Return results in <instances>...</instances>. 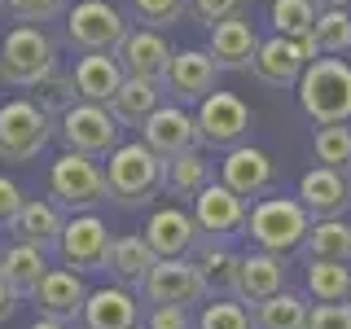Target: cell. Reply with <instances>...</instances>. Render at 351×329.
I'll use <instances>...</instances> for the list:
<instances>
[{
	"label": "cell",
	"instance_id": "3",
	"mask_svg": "<svg viewBox=\"0 0 351 329\" xmlns=\"http://www.w3.org/2000/svg\"><path fill=\"white\" fill-rule=\"evenodd\" d=\"M299 106L316 127L351 123V66L343 58H329V53L307 62L299 80Z\"/></svg>",
	"mask_w": 351,
	"mask_h": 329
},
{
	"label": "cell",
	"instance_id": "15",
	"mask_svg": "<svg viewBox=\"0 0 351 329\" xmlns=\"http://www.w3.org/2000/svg\"><path fill=\"white\" fill-rule=\"evenodd\" d=\"M88 294H93V290L84 285L80 268H49V272H44V281L36 285V294H31V303L40 307V316H53V321L80 325Z\"/></svg>",
	"mask_w": 351,
	"mask_h": 329
},
{
	"label": "cell",
	"instance_id": "33",
	"mask_svg": "<svg viewBox=\"0 0 351 329\" xmlns=\"http://www.w3.org/2000/svg\"><path fill=\"white\" fill-rule=\"evenodd\" d=\"M321 18L316 0H272V31L290 40H312V27Z\"/></svg>",
	"mask_w": 351,
	"mask_h": 329
},
{
	"label": "cell",
	"instance_id": "40",
	"mask_svg": "<svg viewBox=\"0 0 351 329\" xmlns=\"http://www.w3.org/2000/svg\"><path fill=\"white\" fill-rule=\"evenodd\" d=\"M241 5H246V0H189V14H193V22H202V27H215V22H224V18H237Z\"/></svg>",
	"mask_w": 351,
	"mask_h": 329
},
{
	"label": "cell",
	"instance_id": "2",
	"mask_svg": "<svg viewBox=\"0 0 351 329\" xmlns=\"http://www.w3.org/2000/svg\"><path fill=\"white\" fill-rule=\"evenodd\" d=\"M162 171H167V158H162V154H154L145 141H123L106 162L110 202L128 206V211L154 202V197L162 193Z\"/></svg>",
	"mask_w": 351,
	"mask_h": 329
},
{
	"label": "cell",
	"instance_id": "13",
	"mask_svg": "<svg viewBox=\"0 0 351 329\" xmlns=\"http://www.w3.org/2000/svg\"><path fill=\"white\" fill-rule=\"evenodd\" d=\"M110 228L101 215L93 211H75L62 228V246L58 255L66 268H80V272H106V259H110Z\"/></svg>",
	"mask_w": 351,
	"mask_h": 329
},
{
	"label": "cell",
	"instance_id": "11",
	"mask_svg": "<svg viewBox=\"0 0 351 329\" xmlns=\"http://www.w3.org/2000/svg\"><path fill=\"white\" fill-rule=\"evenodd\" d=\"M321 53H316L312 40H290V36H272L259 44L255 62H250V75L263 84V88H294L303 80L307 62H316Z\"/></svg>",
	"mask_w": 351,
	"mask_h": 329
},
{
	"label": "cell",
	"instance_id": "36",
	"mask_svg": "<svg viewBox=\"0 0 351 329\" xmlns=\"http://www.w3.org/2000/svg\"><path fill=\"white\" fill-rule=\"evenodd\" d=\"M312 154H316V162H321V167L351 171V127H347V123H325V127H316Z\"/></svg>",
	"mask_w": 351,
	"mask_h": 329
},
{
	"label": "cell",
	"instance_id": "4",
	"mask_svg": "<svg viewBox=\"0 0 351 329\" xmlns=\"http://www.w3.org/2000/svg\"><path fill=\"white\" fill-rule=\"evenodd\" d=\"M58 136L53 110L31 97H14L0 106V162H31Z\"/></svg>",
	"mask_w": 351,
	"mask_h": 329
},
{
	"label": "cell",
	"instance_id": "21",
	"mask_svg": "<svg viewBox=\"0 0 351 329\" xmlns=\"http://www.w3.org/2000/svg\"><path fill=\"white\" fill-rule=\"evenodd\" d=\"M62 228H66V215H62V206L53 202V197H27L9 233L18 241H27V246H40L44 255H58Z\"/></svg>",
	"mask_w": 351,
	"mask_h": 329
},
{
	"label": "cell",
	"instance_id": "5",
	"mask_svg": "<svg viewBox=\"0 0 351 329\" xmlns=\"http://www.w3.org/2000/svg\"><path fill=\"white\" fill-rule=\"evenodd\" d=\"M49 197L62 206V211H93V206L110 202V180L106 167L93 158V154H75L66 149L58 162L49 167Z\"/></svg>",
	"mask_w": 351,
	"mask_h": 329
},
{
	"label": "cell",
	"instance_id": "24",
	"mask_svg": "<svg viewBox=\"0 0 351 329\" xmlns=\"http://www.w3.org/2000/svg\"><path fill=\"white\" fill-rule=\"evenodd\" d=\"M259 36H255V27H250V18H224V22H215L211 27V58L219 62V71H250V62H255V53H259Z\"/></svg>",
	"mask_w": 351,
	"mask_h": 329
},
{
	"label": "cell",
	"instance_id": "17",
	"mask_svg": "<svg viewBox=\"0 0 351 329\" xmlns=\"http://www.w3.org/2000/svg\"><path fill=\"white\" fill-rule=\"evenodd\" d=\"M141 237L149 241V250L158 259H184L197 241H202V228H197V219L189 211H180V206H162V211H154L145 219Z\"/></svg>",
	"mask_w": 351,
	"mask_h": 329
},
{
	"label": "cell",
	"instance_id": "45",
	"mask_svg": "<svg viewBox=\"0 0 351 329\" xmlns=\"http://www.w3.org/2000/svg\"><path fill=\"white\" fill-rule=\"evenodd\" d=\"M31 329H75V325H71V321H53V316H40Z\"/></svg>",
	"mask_w": 351,
	"mask_h": 329
},
{
	"label": "cell",
	"instance_id": "49",
	"mask_svg": "<svg viewBox=\"0 0 351 329\" xmlns=\"http://www.w3.org/2000/svg\"><path fill=\"white\" fill-rule=\"evenodd\" d=\"M0 259H5V250H0Z\"/></svg>",
	"mask_w": 351,
	"mask_h": 329
},
{
	"label": "cell",
	"instance_id": "25",
	"mask_svg": "<svg viewBox=\"0 0 351 329\" xmlns=\"http://www.w3.org/2000/svg\"><path fill=\"white\" fill-rule=\"evenodd\" d=\"M285 290V259L272 255V250H250V255H241V268H237V299L241 303H263L272 299V294Z\"/></svg>",
	"mask_w": 351,
	"mask_h": 329
},
{
	"label": "cell",
	"instance_id": "31",
	"mask_svg": "<svg viewBox=\"0 0 351 329\" xmlns=\"http://www.w3.org/2000/svg\"><path fill=\"white\" fill-rule=\"evenodd\" d=\"M303 250H307V259L351 263V224H343V215H338V219H312Z\"/></svg>",
	"mask_w": 351,
	"mask_h": 329
},
{
	"label": "cell",
	"instance_id": "39",
	"mask_svg": "<svg viewBox=\"0 0 351 329\" xmlns=\"http://www.w3.org/2000/svg\"><path fill=\"white\" fill-rule=\"evenodd\" d=\"M5 9L14 22H36V27H44L53 18H66L71 0H5Z\"/></svg>",
	"mask_w": 351,
	"mask_h": 329
},
{
	"label": "cell",
	"instance_id": "16",
	"mask_svg": "<svg viewBox=\"0 0 351 329\" xmlns=\"http://www.w3.org/2000/svg\"><path fill=\"white\" fill-rule=\"evenodd\" d=\"M141 141L154 149V154H162V158H176V154H189L202 145V136H197V119L193 114H184L180 101H162L154 114L145 119V127H141Z\"/></svg>",
	"mask_w": 351,
	"mask_h": 329
},
{
	"label": "cell",
	"instance_id": "42",
	"mask_svg": "<svg viewBox=\"0 0 351 329\" xmlns=\"http://www.w3.org/2000/svg\"><path fill=\"white\" fill-rule=\"evenodd\" d=\"M145 325L149 329H193L189 307H180V303H154L149 316H145Z\"/></svg>",
	"mask_w": 351,
	"mask_h": 329
},
{
	"label": "cell",
	"instance_id": "28",
	"mask_svg": "<svg viewBox=\"0 0 351 329\" xmlns=\"http://www.w3.org/2000/svg\"><path fill=\"white\" fill-rule=\"evenodd\" d=\"M44 272H49V255H44L40 246H27V241L9 246L5 259H0V277L14 285L18 299H31V294H36V285L44 281Z\"/></svg>",
	"mask_w": 351,
	"mask_h": 329
},
{
	"label": "cell",
	"instance_id": "10",
	"mask_svg": "<svg viewBox=\"0 0 351 329\" xmlns=\"http://www.w3.org/2000/svg\"><path fill=\"white\" fill-rule=\"evenodd\" d=\"M193 219L197 228H202V237L219 241V246H228L233 237L246 233V219H250V202L241 193H233L224 180H211L202 193L193 197Z\"/></svg>",
	"mask_w": 351,
	"mask_h": 329
},
{
	"label": "cell",
	"instance_id": "22",
	"mask_svg": "<svg viewBox=\"0 0 351 329\" xmlns=\"http://www.w3.org/2000/svg\"><path fill=\"white\" fill-rule=\"evenodd\" d=\"M114 53H119V62H123L128 75H145V80H162L167 66H171V58H176V49L167 44V36L154 31V27L128 31V40L119 44Z\"/></svg>",
	"mask_w": 351,
	"mask_h": 329
},
{
	"label": "cell",
	"instance_id": "1",
	"mask_svg": "<svg viewBox=\"0 0 351 329\" xmlns=\"http://www.w3.org/2000/svg\"><path fill=\"white\" fill-rule=\"evenodd\" d=\"M58 75V40L36 22H14L0 40V80L14 88H40Z\"/></svg>",
	"mask_w": 351,
	"mask_h": 329
},
{
	"label": "cell",
	"instance_id": "34",
	"mask_svg": "<svg viewBox=\"0 0 351 329\" xmlns=\"http://www.w3.org/2000/svg\"><path fill=\"white\" fill-rule=\"evenodd\" d=\"M197 268H202L206 285H211V294H233L237 290V268H241V255H233L228 246H219V241H211V246L197 255Z\"/></svg>",
	"mask_w": 351,
	"mask_h": 329
},
{
	"label": "cell",
	"instance_id": "23",
	"mask_svg": "<svg viewBox=\"0 0 351 329\" xmlns=\"http://www.w3.org/2000/svg\"><path fill=\"white\" fill-rule=\"evenodd\" d=\"M136 325H141V303L128 285H106V290L88 294L80 329H136Z\"/></svg>",
	"mask_w": 351,
	"mask_h": 329
},
{
	"label": "cell",
	"instance_id": "9",
	"mask_svg": "<svg viewBox=\"0 0 351 329\" xmlns=\"http://www.w3.org/2000/svg\"><path fill=\"white\" fill-rule=\"evenodd\" d=\"M197 136L206 149H237L250 136V106L237 93H215L197 101Z\"/></svg>",
	"mask_w": 351,
	"mask_h": 329
},
{
	"label": "cell",
	"instance_id": "46",
	"mask_svg": "<svg viewBox=\"0 0 351 329\" xmlns=\"http://www.w3.org/2000/svg\"><path fill=\"white\" fill-rule=\"evenodd\" d=\"M351 0H316V9H347Z\"/></svg>",
	"mask_w": 351,
	"mask_h": 329
},
{
	"label": "cell",
	"instance_id": "14",
	"mask_svg": "<svg viewBox=\"0 0 351 329\" xmlns=\"http://www.w3.org/2000/svg\"><path fill=\"white\" fill-rule=\"evenodd\" d=\"M219 62L211 58V49H176V58L162 75V88H167L171 101H202V97L215 93V80H219Z\"/></svg>",
	"mask_w": 351,
	"mask_h": 329
},
{
	"label": "cell",
	"instance_id": "35",
	"mask_svg": "<svg viewBox=\"0 0 351 329\" xmlns=\"http://www.w3.org/2000/svg\"><path fill=\"white\" fill-rule=\"evenodd\" d=\"M312 44H316V53H329V58L347 53L351 49V9H321V18L312 27Z\"/></svg>",
	"mask_w": 351,
	"mask_h": 329
},
{
	"label": "cell",
	"instance_id": "29",
	"mask_svg": "<svg viewBox=\"0 0 351 329\" xmlns=\"http://www.w3.org/2000/svg\"><path fill=\"white\" fill-rule=\"evenodd\" d=\"M206 184H211V162H206L197 149L167 158V171H162V193L180 197V202H193Z\"/></svg>",
	"mask_w": 351,
	"mask_h": 329
},
{
	"label": "cell",
	"instance_id": "8",
	"mask_svg": "<svg viewBox=\"0 0 351 329\" xmlns=\"http://www.w3.org/2000/svg\"><path fill=\"white\" fill-rule=\"evenodd\" d=\"M128 31V18L110 0H80L66 9V44L80 53H114Z\"/></svg>",
	"mask_w": 351,
	"mask_h": 329
},
{
	"label": "cell",
	"instance_id": "38",
	"mask_svg": "<svg viewBox=\"0 0 351 329\" xmlns=\"http://www.w3.org/2000/svg\"><path fill=\"white\" fill-rule=\"evenodd\" d=\"M184 14H189V0H132V18L154 31H167L176 22H184Z\"/></svg>",
	"mask_w": 351,
	"mask_h": 329
},
{
	"label": "cell",
	"instance_id": "7",
	"mask_svg": "<svg viewBox=\"0 0 351 329\" xmlns=\"http://www.w3.org/2000/svg\"><path fill=\"white\" fill-rule=\"evenodd\" d=\"M58 136L66 149L93 154V158H110L123 145V123L114 119V110L101 101H71L58 119Z\"/></svg>",
	"mask_w": 351,
	"mask_h": 329
},
{
	"label": "cell",
	"instance_id": "6",
	"mask_svg": "<svg viewBox=\"0 0 351 329\" xmlns=\"http://www.w3.org/2000/svg\"><path fill=\"white\" fill-rule=\"evenodd\" d=\"M307 228H312V211L299 197H263V202L250 206L246 219V237L259 250H272V255H290L294 246H303Z\"/></svg>",
	"mask_w": 351,
	"mask_h": 329
},
{
	"label": "cell",
	"instance_id": "26",
	"mask_svg": "<svg viewBox=\"0 0 351 329\" xmlns=\"http://www.w3.org/2000/svg\"><path fill=\"white\" fill-rule=\"evenodd\" d=\"M158 263V255L149 250V241L141 233H123L110 241V259H106V272L114 277L119 285H128V290H141L149 277V268Z\"/></svg>",
	"mask_w": 351,
	"mask_h": 329
},
{
	"label": "cell",
	"instance_id": "41",
	"mask_svg": "<svg viewBox=\"0 0 351 329\" xmlns=\"http://www.w3.org/2000/svg\"><path fill=\"white\" fill-rule=\"evenodd\" d=\"M307 329H351V303H312Z\"/></svg>",
	"mask_w": 351,
	"mask_h": 329
},
{
	"label": "cell",
	"instance_id": "18",
	"mask_svg": "<svg viewBox=\"0 0 351 329\" xmlns=\"http://www.w3.org/2000/svg\"><path fill=\"white\" fill-rule=\"evenodd\" d=\"M219 180L250 202V197H259V193L272 189V180H277V162H272L263 149H255V145H237V149L224 154V162H219Z\"/></svg>",
	"mask_w": 351,
	"mask_h": 329
},
{
	"label": "cell",
	"instance_id": "44",
	"mask_svg": "<svg viewBox=\"0 0 351 329\" xmlns=\"http://www.w3.org/2000/svg\"><path fill=\"white\" fill-rule=\"evenodd\" d=\"M14 307H18V294H14V285L0 277V325H5L9 316H14Z\"/></svg>",
	"mask_w": 351,
	"mask_h": 329
},
{
	"label": "cell",
	"instance_id": "19",
	"mask_svg": "<svg viewBox=\"0 0 351 329\" xmlns=\"http://www.w3.org/2000/svg\"><path fill=\"white\" fill-rule=\"evenodd\" d=\"M299 202L312 211V219H338L351 206V171L312 167L299 180Z\"/></svg>",
	"mask_w": 351,
	"mask_h": 329
},
{
	"label": "cell",
	"instance_id": "37",
	"mask_svg": "<svg viewBox=\"0 0 351 329\" xmlns=\"http://www.w3.org/2000/svg\"><path fill=\"white\" fill-rule=\"evenodd\" d=\"M197 329H255V316L233 299H211L197 312Z\"/></svg>",
	"mask_w": 351,
	"mask_h": 329
},
{
	"label": "cell",
	"instance_id": "48",
	"mask_svg": "<svg viewBox=\"0 0 351 329\" xmlns=\"http://www.w3.org/2000/svg\"><path fill=\"white\" fill-rule=\"evenodd\" d=\"M136 329H149V325H136Z\"/></svg>",
	"mask_w": 351,
	"mask_h": 329
},
{
	"label": "cell",
	"instance_id": "43",
	"mask_svg": "<svg viewBox=\"0 0 351 329\" xmlns=\"http://www.w3.org/2000/svg\"><path fill=\"white\" fill-rule=\"evenodd\" d=\"M22 202H27V197H22V189L9 180V175H0V233H5V228H14Z\"/></svg>",
	"mask_w": 351,
	"mask_h": 329
},
{
	"label": "cell",
	"instance_id": "30",
	"mask_svg": "<svg viewBox=\"0 0 351 329\" xmlns=\"http://www.w3.org/2000/svg\"><path fill=\"white\" fill-rule=\"evenodd\" d=\"M307 312H312V307H307L303 294H294V290H281V294H272V299L250 307L255 329H307Z\"/></svg>",
	"mask_w": 351,
	"mask_h": 329
},
{
	"label": "cell",
	"instance_id": "12",
	"mask_svg": "<svg viewBox=\"0 0 351 329\" xmlns=\"http://www.w3.org/2000/svg\"><path fill=\"white\" fill-rule=\"evenodd\" d=\"M145 303H180V307H193V303H206L211 299V285H206L202 268L189 259H158L149 268L145 285H141Z\"/></svg>",
	"mask_w": 351,
	"mask_h": 329
},
{
	"label": "cell",
	"instance_id": "50",
	"mask_svg": "<svg viewBox=\"0 0 351 329\" xmlns=\"http://www.w3.org/2000/svg\"><path fill=\"white\" fill-rule=\"evenodd\" d=\"M0 9H5V0H0Z\"/></svg>",
	"mask_w": 351,
	"mask_h": 329
},
{
	"label": "cell",
	"instance_id": "47",
	"mask_svg": "<svg viewBox=\"0 0 351 329\" xmlns=\"http://www.w3.org/2000/svg\"><path fill=\"white\" fill-rule=\"evenodd\" d=\"M347 303H351V290H347Z\"/></svg>",
	"mask_w": 351,
	"mask_h": 329
},
{
	"label": "cell",
	"instance_id": "20",
	"mask_svg": "<svg viewBox=\"0 0 351 329\" xmlns=\"http://www.w3.org/2000/svg\"><path fill=\"white\" fill-rule=\"evenodd\" d=\"M123 80H128V71L119 62V53H84V58H75V71H71L75 97L80 101H101V106L114 101Z\"/></svg>",
	"mask_w": 351,
	"mask_h": 329
},
{
	"label": "cell",
	"instance_id": "27",
	"mask_svg": "<svg viewBox=\"0 0 351 329\" xmlns=\"http://www.w3.org/2000/svg\"><path fill=\"white\" fill-rule=\"evenodd\" d=\"M162 97H167V88H162V80H145V75H128L123 88L114 93V101H110V110H114V119L123 127H145V119L154 114V110L162 106Z\"/></svg>",
	"mask_w": 351,
	"mask_h": 329
},
{
	"label": "cell",
	"instance_id": "32",
	"mask_svg": "<svg viewBox=\"0 0 351 329\" xmlns=\"http://www.w3.org/2000/svg\"><path fill=\"white\" fill-rule=\"evenodd\" d=\"M347 290H351L347 263H338V259H312L307 263V294L316 303H347Z\"/></svg>",
	"mask_w": 351,
	"mask_h": 329
}]
</instances>
